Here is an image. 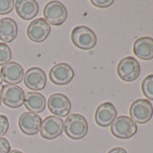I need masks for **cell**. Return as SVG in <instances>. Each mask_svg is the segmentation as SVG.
I'll return each mask as SVG.
<instances>
[{"mask_svg":"<svg viewBox=\"0 0 153 153\" xmlns=\"http://www.w3.org/2000/svg\"><path fill=\"white\" fill-rule=\"evenodd\" d=\"M64 131L70 139H83L88 131V121L81 114H70L64 122Z\"/></svg>","mask_w":153,"mask_h":153,"instance_id":"6da1fadb","label":"cell"},{"mask_svg":"<svg viewBox=\"0 0 153 153\" xmlns=\"http://www.w3.org/2000/svg\"><path fill=\"white\" fill-rule=\"evenodd\" d=\"M71 42L76 48L88 51L95 48L97 38L90 28L85 25H79L71 32Z\"/></svg>","mask_w":153,"mask_h":153,"instance_id":"7a4b0ae2","label":"cell"},{"mask_svg":"<svg viewBox=\"0 0 153 153\" xmlns=\"http://www.w3.org/2000/svg\"><path fill=\"white\" fill-rule=\"evenodd\" d=\"M111 132L118 139H130L136 134L137 125L131 118L121 115L116 117L111 124Z\"/></svg>","mask_w":153,"mask_h":153,"instance_id":"3957f363","label":"cell"},{"mask_svg":"<svg viewBox=\"0 0 153 153\" xmlns=\"http://www.w3.org/2000/svg\"><path fill=\"white\" fill-rule=\"evenodd\" d=\"M2 102L10 108H18L25 103V94L22 88L17 85L7 84L2 87L0 92Z\"/></svg>","mask_w":153,"mask_h":153,"instance_id":"277c9868","label":"cell"},{"mask_svg":"<svg viewBox=\"0 0 153 153\" xmlns=\"http://www.w3.org/2000/svg\"><path fill=\"white\" fill-rule=\"evenodd\" d=\"M43 16L45 21L49 25L59 26L67 20L68 11L61 2L51 1L44 7Z\"/></svg>","mask_w":153,"mask_h":153,"instance_id":"5b68a950","label":"cell"},{"mask_svg":"<svg viewBox=\"0 0 153 153\" xmlns=\"http://www.w3.org/2000/svg\"><path fill=\"white\" fill-rule=\"evenodd\" d=\"M130 115L135 123H146L153 115V106L148 99H137L130 106Z\"/></svg>","mask_w":153,"mask_h":153,"instance_id":"8992f818","label":"cell"},{"mask_svg":"<svg viewBox=\"0 0 153 153\" xmlns=\"http://www.w3.org/2000/svg\"><path fill=\"white\" fill-rule=\"evenodd\" d=\"M140 73V66L133 57H126L120 60L117 66V74L126 82L136 80Z\"/></svg>","mask_w":153,"mask_h":153,"instance_id":"52a82bcc","label":"cell"},{"mask_svg":"<svg viewBox=\"0 0 153 153\" xmlns=\"http://www.w3.org/2000/svg\"><path fill=\"white\" fill-rule=\"evenodd\" d=\"M51 81L58 86H64L71 82L74 78V70L71 66L65 62L55 64L49 72Z\"/></svg>","mask_w":153,"mask_h":153,"instance_id":"ba28073f","label":"cell"},{"mask_svg":"<svg viewBox=\"0 0 153 153\" xmlns=\"http://www.w3.org/2000/svg\"><path fill=\"white\" fill-rule=\"evenodd\" d=\"M64 131V122L61 118L50 115L42 122L40 130L41 136L46 140H53L62 134Z\"/></svg>","mask_w":153,"mask_h":153,"instance_id":"9c48e42d","label":"cell"},{"mask_svg":"<svg viewBox=\"0 0 153 153\" xmlns=\"http://www.w3.org/2000/svg\"><path fill=\"white\" fill-rule=\"evenodd\" d=\"M26 33L32 42L37 43L42 42L51 33V25L44 18H37L30 23L27 27Z\"/></svg>","mask_w":153,"mask_h":153,"instance_id":"30bf717a","label":"cell"},{"mask_svg":"<svg viewBox=\"0 0 153 153\" xmlns=\"http://www.w3.org/2000/svg\"><path fill=\"white\" fill-rule=\"evenodd\" d=\"M49 110L54 116L65 117L71 111V102L69 98L60 93H56L51 95L48 99Z\"/></svg>","mask_w":153,"mask_h":153,"instance_id":"8fae6325","label":"cell"},{"mask_svg":"<svg viewBox=\"0 0 153 153\" xmlns=\"http://www.w3.org/2000/svg\"><path fill=\"white\" fill-rule=\"evenodd\" d=\"M24 82L30 90L40 91L42 90L47 84V76L43 69L38 67H33L27 69L25 76Z\"/></svg>","mask_w":153,"mask_h":153,"instance_id":"7c38bea8","label":"cell"},{"mask_svg":"<svg viewBox=\"0 0 153 153\" xmlns=\"http://www.w3.org/2000/svg\"><path fill=\"white\" fill-rule=\"evenodd\" d=\"M42 118L39 114L25 112L23 113L18 119V125L21 131L26 135H35L37 134L42 126Z\"/></svg>","mask_w":153,"mask_h":153,"instance_id":"4fadbf2b","label":"cell"},{"mask_svg":"<svg viewBox=\"0 0 153 153\" xmlns=\"http://www.w3.org/2000/svg\"><path fill=\"white\" fill-rule=\"evenodd\" d=\"M0 72H1L3 81L10 85H16L21 83L25 76L24 68L16 61H10L7 65L3 66Z\"/></svg>","mask_w":153,"mask_h":153,"instance_id":"5bb4252c","label":"cell"},{"mask_svg":"<svg viewBox=\"0 0 153 153\" xmlns=\"http://www.w3.org/2000/svg\"><path fill=\"white\" fill-rule=\"evenodd\" d=\"M117 111L114 105L110 102H105L98 105L95 113L96 123L101 127H108L115 120Z\"/></svg>","mask_w":153,"mask_h":153,"instance_id":"9a60e30c","label":"cell"},{"mask_svg":"<svg viewBox=\"0 0 153 153\" xmlns=\"http://www.w3.org/2000/svg\"><path fill=\"white\" fill-rule=\"evenodd\" d=\"M133 52L140 59L149 60L153 59V39L144 36L137 39L133 43Z\"/></svg>","mask_w":153,"mask_h":153,"instance_id":"2e32d148","label":"cell"},{"mask_svg":"<svg viewBox=\"0 0 153 153\" xmlns=\"http://www.w3.org/2000/svg\"><path fill=\"white\" fill-rule=\"evenodd\" d=\"M15 5L17 15L24 20L33 19L39 13V5L35 0H17Z\"/></svg>","mask_w":153,"mask_h":153,"instance_id":"e0dca14e","label":"cell"},{"mask_svg":"<svg viewBox=\"0 0 153 153\" xmlns=\"http://www.w3.org/2000/svg\"><path fill=\"white\" fill-rule=\"evenodd\" d=\"M18 34V26L16 22L10 17H5L0 20V40L4 43H9L16 40Z\"/></svg>","mask_w":153,"mask_h":153,"instance_id":"ac0fdd59","label":"cell"},{"mask_svg":"<svg viewBox=\"0 0 153 153\" xmlns=\"http://www.w3.org/2000/svg\"><path fill=\"white\" fill-rule=\"evenodd\" d=\"M24 104L29 112L37 114L43 112L46 108V99L44 96L39 92L29 91L26 93Z\"/></svg>","mask_w":153,"mask_h":153,"instance_id":"d6986e66","label":"cell"},{"mask_svg":"<svg viewBox=\"0 0 153 153\" xmlns=\"http://www.w3.org/2000/svg\"><path fill=\"white\" fill-rule=\"evenodd\" d=\"M141 90L143 95L149 99L153 100V74L147 76L141 83Z\"/></svg>","mask_w":153,"mask_h":153,"instance_id":"ffe728a7","label":"cell"},{"mask_svg":"<svg viewBox=\"0 0 153 153\" xmlns=\"http://www.w3.org/2000/svg\"><path fill=\"white\" fill-rule=\"evenodd\" d=\"M12 51L10 47L4 42H0V66H5L11 61Z\"/></svg>","mask_w":153,"mask_h":153,"instance_id":"44dd1931","label":"cell"},{"mask_svg":"<svg viewBox=\"0 0 153 153\" xmlns=\"http://www.w3.org/2000/svg\"><path fill=\"white\" fill-rule=\"evenodd\" d=\"M14 0H0V15L10 14L15 7Z\"/></svg>","mask_w":153,"mask_h":153,"instance_id":"7402d4cb","label":"cell"},{"mask_svg":"<svg viewBox=\"0 0 153 153\" xmlns=\"http://www.w3.org/2000/svg\"><path fill=\"white\" fill-rule=\"evenodd\" d=\"M9 130V121L6 115L0 114V137H3Z\"/></svg>","mask_w":153,"mask_h":153,"instance_id":"603a6c76","label":"cell"},{"mask_svg":"<svg viewBox=\"0 0 153 153\" xmlns=\"http://www.w3.org/2000/svg\"><path fill=\"white\" fill-rule=\"evenodd\" d=\"M91 4L99 8H106L114 4V0H91Z\"/></svg>","mask_w":153,"mask_h":153,"instance_id":"cb8c5ba5","label":"cell"},{"mask_svg":"<svg viewBox=\"0 0 153 153\" xmlns=\"http://www.w3.org/2000/svg\"><path fill=\"white\" fill-rule=\"evenodd\" d=\"M10 150L11 146L9 141L4 137H0V153H9Z\"/></svg>","mask_w":153,"mask_h":153,"instance_id":"d4e9b609","label":"cell"},{"mask_svg":"<svg viewBox=\"0 0 153 153\" xmlns=\"http://www.w3.org/2000/svg\"><path fill=\"white\" fill-rule=\"evenodd\" d=\"M107 153H127V151L123 148L115 147V148H113L112 149H110Z\"/></svg>","mask_w":153,"mask_h":153,"instance_id":"484cf974","label":"cell"},{"mask_svg":"<svg viewBox=\"0 0 153 153\" xmlns=\"http://www.w3.org/2000/svg\"><path fill=\"white\" fill-rule=\"evenodd\" d=\"M9 153H24V152H22L21 150H18V149H13V150H10Z\"/></svg>","mask_w":153,"mask_h":153,"instance_id":"4316f807","label":"cell"},{"mask_svg":"<svg viewBox=\"0 0 153 153\" xmlns=\"http://www.w3.org/2000/svg\"><path fill=\"white\" fill-rule=\"evenodd\" d=\"M2 82H3V79H2V76H1V72H0V86H1Z\"/></svg>","mask_w":153,"mask_h":153,"instance_id":"83f0119b","label":"cell"},{"mask_svg":"<svg viewBox=\"0 0 153 153\" xmlns=\"http://www.w3.org/2000/svg\"><path fill=\"white\" fill-rule=\"evenodd\" d=\"M1 103H2V100H1V97H0V105H1Z\"/></svg>","mask_w":153,"mask_h":153,"instance_id":"f1b7e54d","label":"cell"}]
</instances>
